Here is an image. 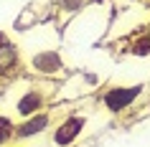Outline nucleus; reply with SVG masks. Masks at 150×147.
<instances>
[{"label":"nucleus","mask_w":150,"mask_h":147,"mask_svg":"<svg viewBox=\"0 0 150 147\" xmlns=\"http://www.w3.org/2000/svg\"><path fill=\"white\" fill-rule=\"evenodd\" d=\"M10 147H18V145H10Z\"/></svg>","instance_id":"obj_10"},{"label":"nucleus","mask_w":150,"mask_h":147,"mask_svg":"<svg viewBox=\"0 0 150 147\" xmlns=\"http://www.w3.org/2000/svg\"><path fill=\"white\" fill-rule=\"evenodd\" d=\"M23 66H25V58L21 46L13 43L5 33H0V81L18 79L23 74Z\"/></svg>","instance_id":"obj_4"},{"label":"nucleus","mask_w":150,"mask_h":147,"mask_svg":"<svg viewBox=\"0 0 150 147\" xmlns=\"http://www.w3.org/2000/svg\"><path fill=\"white\" fill-rule=\"evenodd\" d=\"M87 132V114L84 112H69L61 117L56 127H51V145L54 147H74Z\"/></svg>","instance_id":"obj_2"},{"label":"nucleus","mask_w":150,"mask_h":147,"mask_svg":"<svg viewBox=\"0 0 150 147\" xmlns=\"http://www.w3.org/2000/svg\"><path fill=\"white\" fill-rule=\"evenodd\" d=\"M48 101H51V89L43 84H31V86H25L21 91V96L16 99L13 112H16L18 119H25V117L36 114V112H43L48 107Z\"/></svg>","instance_id":"obj_3"},{"label":"nucleus","mask_w":150,"mask_h":147,"mask_svg":"<svg viewBox=\"0 0 150 147\" xmlns=\"http://www.w3.org/2000/svg\"><path fill=\"white\" fill-rule=\"evenodd\" d=\"M13 134H16V119L8 114H0V147L13 145Z\"/></svg>","instance_id":"obj_9"},{"label":"nucleus","mask_w":150,"mask_h":147,"mask_svg":"<svg viewBox=\"0 0 150 147\" xmlns=\"http://www.w3.org/2000/svg\"><path fill=\"white\" fill-rule=\"evenodd\" d=\"M145 91V86L142 84H127V86H107L99 96V104L104 107V112H110V114H125L132 109V104L142 96Z\"/></svg>","instance_id":"obj_1"},{"label":"nucleus","mask_w":150,"mask_h":147,"mask_svg":"<svg viewBox=\"0 0 150 147\" xmlns=\"http://www.w3.org/2000/svg\"><path fill=\"white\" fill-rule=\"evenodd\" d=\"M56 13L66 20V18H74L79 15L81 10H84V5H87V0H56Z\"/></svg>","instance_id":"obj_7"},{"label":"nucleus","mask_w":150,"mask_h":147,"mask_svg":"<svg viewBox=\"0 0 150 147\" xmlns=\"http://www.w3.org/2000/svg\"><path fill=\"white\" fill-rule=\"evenodd\" d=\"M54 127V114L43 109V112H36V114L25 117V119H18L16 122V134H13V142H23V139H36L41 134L51 132Z\"/></svg>","instance_id":"obj_6"},{"label":"nucleus","mask_w":150,"mask_h":147,"mask_svg":"<svg viewBox=\"0 0 150 147\" xmlns=\"http://www.w3.org/2000/svg\"><path fill=\"white\" fill-rule=\"evenodd\" d=\"M28 69L36 76L54 79V76H61L64 71H66V61H64V56H61L59 48H38L28 58Z\"/></svg>","instance_id":"obj_5"},{"label":"nucleus","mask_w":150,"mask_h":147,"mask_svg":"<svg viewBox=\"0 0 150 147\" xmlns=\"http://www.w3.org/2000/svg\"><path fill=\"white\" fill-rule=\"evenodd\" d=\"M132 56H137V58H145V56H150V25L148 31L140 33V36H135L132 41H130V48H127Z\"/></svg>","instance_id":"obj_8"}]
</instances>
